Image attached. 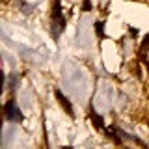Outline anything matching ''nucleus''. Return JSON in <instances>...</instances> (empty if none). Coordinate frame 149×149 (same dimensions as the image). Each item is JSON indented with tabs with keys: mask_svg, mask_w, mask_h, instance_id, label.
I'll return each instance as SVG.
<instances>
[{
	"mask_svg": "<svg viewBox=\"0 0 149 149\" xmlns=\"http://www.w3.org/2000/svg\"><path fill=\"white\" fill-rule=\"evenodd\" d=\"M6 116H8L9 121H21L22 119V114H21V110H19V106L15 104V102H8Z\"/></svg>",
	"mask_w": 149,
	"mask_h": 149,
	"instance_id": "obj_1",
	"label": "nucleus"
}]
</instances>
